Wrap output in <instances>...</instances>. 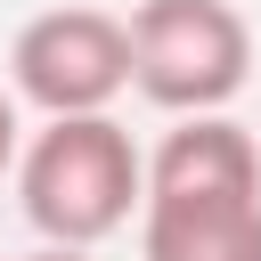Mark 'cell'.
<instances>
[{
	"instance_id": "6da1fadb",
	"label": "cell",
	"mask_w": 261,
	"mask_h": 261,
	"mask_svg": "<svg viewBox=\"0 0 261 261\" xmlns=\"http://www.w3.org/2000/svg\"><path fill=\"white\" fill-rule=\"evenodd\" d=\"M139 261H261V147L228 114H179L147 155Z\"/></svg>"
},
{
	"instance_id": "7a4b0ae2",
	"label": "cell",
	"mask_w": 261,
	"mask_h": 261,
	"mask_svg": "<svg viewBox=\"0 0 261 261\" xmlns=\"http://www.w3.org/2000/svg\"><path fill=\"white\" fill-rule=\"evenodd\" d=\"M16 196L41 245H106L147 204V155L114 114H49L16 155Z\"/></svg>"
},
{
	"instance_id": "3957f363",
	"label": "cell",
	"mask_w": 261,
	"mask_h": 261,
	"mask_svg": "<svg viewBox=\"0 0 261 261\" xmlns=\"http://www.w3.org/2000/svg\"><path fill=\"white\" fill-rule=\"evenodd\" d=\"M253 73V24L237 0H139L130 8V90L163 114H228Z\"/></svg>"
},
{
	"instance_id": "277c9868",
	"label": "cell",
	"mask_w": 261,
	"mask_h": 261,
	"mask_svg": "<svg viewBox=\"0 0 261 261\" xmlns=\"http://www.w3.org/2000/svg\"><path fill=\"white\" fill-rule=\"evenodd\" d=\"M8 90L49 122V114H114L130 90V16L65 0L16 24L8 41Z\"/></svg>"
},
{
	"instance_id": "5b68a950",
	"label": "cell",
	"mask_w": 261,
	"mask_h": 261,
	"mask_svg": "<svg viewBox=\"0 0 261 261\" xmlns=\"http://www.w3.org/2000/svg\"><path fill=\"white\" fill-rule=\"evenodd\" d=\"M16 155H24V139H16V98L0 90V171H16Z\"/></svg>"
},
{
	"instance_id": "8992f818",
	"label": "cell",
	"mask_w": 261,
	"mask_h": 261,
	"mask_svg": "<svg viewBox=\"0 0 261 261\" xmlns=\"http://www.w3.org/2000/svg\"><path fill=\"white\" fill-rule=\"evenodd\" d=\"M24 261H90V245H41V253H24Z\"/></svg>"
}]
</instances>
